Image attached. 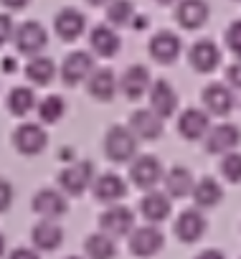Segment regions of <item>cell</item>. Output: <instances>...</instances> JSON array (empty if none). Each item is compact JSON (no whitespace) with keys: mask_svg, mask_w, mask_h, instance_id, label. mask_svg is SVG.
<instances>
[{"mask_svg":"<svg viewBox=\"0 0 241 259\" xmlns=\"http://www.w3.org/2000/svg\"><path fill=\"white\" fill-rule=\"evenodd\" d=\"M137 138L125 124H112L104 135V155L112 163H132L137 158Z\"/></svg>","mask_w":241,"mask_h":259,"instance_id":"6da1fadb","label":"cell"},{"mask_svg":"<svg viewBox=\"0 0 241 259\" xmlns=\"http://www.w3.org/2000/svg\"><path fill=\"white\" fill-rule=\"evenodd\" d=\"M130 181L140 191H155L165 181V170L155 155H137L130 163Z\"/></svg>","mask_w":241,"mask_h":259,"instance_id":"7a4b0ae2","label":"cell"},{"mask_svg":"<svg viewBox=\"0 0 241 259\" xmlns=\"http://www.w3.org/2000/svg\"><path fill=\"white\" fill-rule=\"evenodd\" d=\"M94 165L89 160H76L71 165H66L61 173H59V186H61V193L66 196H81L86 188H91L94 183Z\"/></svg>","mask_w":241,"mask_h":259,"instance_id":"3957f363","label":"cell"},{"mask_svg":"<svg viewBox=\"0 0 241 259\" xmlns=\"http://www.w3.org/2000/svg\"><path fill=\"white\" fill-rule=\"evenodd\" d=\"M99 231H104L112 239H122L135 231V213L125 203H112L99 216Z\"/></svg>","mask_w":241,"mask_h":259,"instance_id":"277c9868","label":"cell"},{"mask_svg":"<svg viewBox=\"0 0 241 259\" xmlns=\"http://www.w3.org/2000/svg\"><path fill=\"white\" fill-rule=\"evenodd\" d=\"M163 246H165V234H163L160 226H155V224L135 226V231L130 234V251H132L135 256H140V259L155 256Z\"/></svg>","mask_w":241,"mask_h":259,"instance_id":"5b68a950","label":"cell"},{"mask_svg":"<svg viewBox=\"0 0 241 259\" xmlns=\"http://www.w3.org/2000/svg\"><path fill=\"white\" fill-rule=\"evenodd\" d=\"M49 145V135L38 122H23L13 130V148L21 155H38Z\"/></svg>","mask_w":241,"mask_h":259,"instance_id":"8992f818","label":"cell"},{"mask_svg":"<svg viewBox=\"0 0 241 259\" xmlns=\"http://www.w3.org/2000/svg\"><path fill=\"white\" fill-rule=\"evenodd\" d=\"M203 140H206V150L211 155H226L241 145V130L233 122H221L208 130Z\"/></svg>","mask_w":241,"mask_h":259,"instance_id":"52a82bcc","label":"cell"},{"mask_svg":"<svg viewBox=\"0 0 241 259\" xmlns=\"http://www.w3.org/2000/svg\"><path fill=\"white\" fill-rule=\"evenodd\" d=\"M13 44H16V51L23 54V56H38L46 44H49V36H46V28L36 21H26L16 28L13 33Z\"/></svg>","mask_w":241,"mask_h":259,"instance_id":"ba28073f","label":"cell"},{"mask_svg":"<svg viewBox=\"0 0 241 259\" xmlns=\"http://www.w3.org/2000/svg\"><path fill=\"white\" fill-rule=\"evenodd\" d=\"M94 56L89 51H71L64 64H61V81L66 87H76L81 81H86L94 71Z\"/></svg>","mask_w":241,"mask_h":259,"instance_id":"9c48e42d","label":"cell"},{"mask_svg":"<svg viewBox=\"0 0 241 259\" xmlns=\"http://www.w3.org/2000/svg\"><path fill=\"white\" fill-rule=\"evenodd\" d=\"M201 99H203V107L208 114H216V117H226L231 114V109L236 107V97H233V89L223 81H213L208 84L203 92H201Z\"/></svg>","mask_w":241,"mask_h":259,"instance_id":"30bf717a","label":"cell"},{"mask_svg":"<svg viewBox=\"0 0 241 259\" xmlns=\"http://www.w3.org/2000/svg\"><path fill=\"white\" fill-rule=\"evenodd\" d=\"M208 130H211V117H208L206 109L188 107V109L180 112V117H178V133H180L183 140H188V143L203 140Z\"/></svg>","mask_w":241,"mask_h":259,"instance_id":"8fae6325","label":"cell"},{"mask_svg":"<svg viewBox=\"0 0 241 259\" xmlns=\"http://www.w3.org/2000/svg\"><path fill=\"white\" fill-rule=\"evenodd\" d=\"M150 84H153V79H150V69L142 66V64H132V66H127L125 74L119 76V92H122L130 102L142 99V97L150 92Z\"/></svg>","mask_w":241,"mask_h":259,"instance_id":"7c38bea8","label":"cell"},{"mask_svg":"<svg viewBox=\"0 0 241 259\" xmlns=\"http://www.w3.org/2000/svg\"><path fill=\"white\" fill-rule=\"evenodd\" d=\"M148 51H150V56H153L158 64L170 66V64L178 61V56H180V51H183V44H180V36H178V33H173V31H158V33L150 38Z\"/></svg>","mask_w":241,"mask_h":259,"instance_id":"4fadbf2b","label":"cell"},{"mask_svg":"<svg viewBox=\"0 0 241 259\" xmlns=\"http://www.w3.org/2000/svg\"><path fill=\"white\" fill-rule=\"evenodd\" d=\"M148 99H150V109L160 117V119H168L175 114L178 109V92L173 89V84L168 79H158L150 84V92H148Z\"/></svg>","mask_w":241,"mask_h":259,"instance_id":"5bb4252c","label":"cell"},{"mask_svg":"<svg viewBox=\"0 0 241 259\" xmlns=\"http://www.w3.org/2000/svg\"><path fill=\"white\" fill-rule=\"evenodd\" d=\"M127 127L132 130V135H135L137 140L155 143V140L163 135V130H165V119H160V117L148 107V109H135Z\"/></svg>","mask_w":241,"mask_h":259,"instance_id":"9a60e30c","label":"cell"},{"mask_svg":"<svg viewBox=\"0 0 241 259\" xmlns=\"http://www.w3.org/2000/svg\"><path fill=\"white\" fill-rule=\"evenodd\" d=\"M91 196L99 203H107V206L119 203L127 196V183H125L122 176H117V173H102L91 183Z\"/></svg>","mask_w":241,"mask_h":259,"instance_id":"2e32d148","label":"cell"},{"mask_svg":"<svg viewBox=\"0 0 241 259\" xmlns=\"http://www.w3.org/2000/svg\"><path fill=\"white\" fill-rule=\"evenodd\" d=\"M31 206H33V211H36L41 219H51V221L61 219V216L69 211L66 193H61V191H56V188H41V191H36Z\"/></svg>","mask_w":241,"mask_h":259,"instance_id":"e0dca14e","label":"cell"},{"mask_svg":"<svg viewBox=\"0 0 241 259\" xmlns=\"http://www.w3.org/2000/svg\"><path fill=\"white\" fill-rule=\"evenodd\" d=\"M188 61H190V66H193L198 74H211V71H216L218 64H221V49L216 46V41L201 38V41H196V44L190 46Z\"/></svg>","mask_w":241,"mask_h":259,"instance_id":"ac0fdd59","label":"cell"},{"mask_svg":"<svg viewBox=\"0 0 241 259\" xmlns=\"http://www.w3.org/2000/svg\"><path fill=\"white\" fill-rule=\"evenodd\" d=\"M208 16H211V8L206 0H178V6H175V21L185 31H196L206 26Z\"/></svg>","mask_w":241,"mask_h":259,"instance_id":"d6986e66","label":"cell"},{"mask_svg":"<svg viewBox=\"0 0 241 259\" xmlns=\"http://www.w3.org/2000/svg\"><path fill=\"white\" fill-rule=\"evenodd\" d=\"M206 229H208V224H206V219H203V213H201L198 208H185V211L175 219V226H173L175 236H178L183 244H196V241L206 234Z\"/></svg>","mask_w":241,"mask_h":259,"instance_id":"ffe728a7","label":"cell"},{"mask_svg":"<svg viewBox=\"0 0 241 259\" xmlns=\"http://www.w3.org/2000/svg\"><path fill=\"white\" fill-rule=\"evenodd\" d=\"M140 211H142V216L148 219V224H163L170 213H173V198L168 196V193H163V191H148L145 196H142V201H140Z\"/></svg>","mask_w":241,"mask_h":259,"instance_id":"44dd1931","label":"cell"},{"mask_svg":"<svg viewBox=\"0 0 241 259\" xmlns=\"http://www.w3.org/2000/svg\"><path fill=\"white\" fill-rule=\"evenodd\" d=\"M54 31L61 41H76L86 31V18L76 8H64L54 18Z\"/></svg>","mask_w":241,"mask_h":259,"instance_id":"7402d4cb","label":"cell"},{"mask_svg":"<svg viewBox=\"0 0 241 259\" xmlns=\"http://www.w3.org/2000/svg\"><path fill=\"white\" fill-rule=\"evenodd\" d=\"M31 239H33V246H36L38 251H56V249L64 244V229L59 226V221L41 219V221L33 226Z\"/></svg>","mask_w":241,"mask_h":259,"instance_id":"603a6c76","label":"cell"},{"mask_svg":"<svg viewBox=\"0 0 241 259\" xmlns=\"http://www.w3.org/2000/svg\"><path fill=\"white\" fill-rule=\"evenodd\" d=\"M89 46H91V54H97L102 59H112L122 49V38L117 36V31L112 26H94L89 33Z\"/></svg>","mask_w":241,"mask_h":259,"instance_id":"cb8c5ba5","label":"cell"},{"mask_svg":"<svg viewBox=\"0 0 241 259\" xmlns=\"http://www.w3.org/2000/svg\"><path fill=\"white\" fill-rule=\"evenodd\" d=\"M89 94L99 102H112L114 94L119 92V79L112 69H94L91 76L86 79Z\"/></svg>","mask_w":241,"mask_h":259,"instance_id":"d4e9b609","label":"cell"},{"mask_svg":"<svg viewBox=\"0 0 241 259\" xmlns=\"http://www.w3.org/2000/svg\"><path fill=\"white\" fill-rule=\"evenodd\" d=\"M190 198H193L196 208H213V206L221 203V198H223V188H221V183H218L216 178L206 176V178L196 181Z\"/></svg>","mask_w":241,"mask_h":259,"instance_id":"484cf974","label":"cell"},{"mask_svg":"<svg viewBox=\"0 0 241 259\" xmlns=\"http://www.w3.org/2000/svg\"><path fill=\"white\" fill-rule=\"evenodd\" d=\"M193 186H196V178L188 168L183 165H175L165 173V193L170 198H185L193 193Z\"/></svg>","mask_w":241,"mask_h":259,"instance_id":"4316f807","label":"cell"},{"mask_svg":"<svg viewBox=\"0 0 241 259\" xmlns=\"http://www.w3.org/2000/svg\"><path fill=\"white\" fill-rule=\"evenodd\" d=\"M26 76L31 84L36 87H49L56 76V64L49 56H31V61L26 64Z\"/></svg>","mask_w":241,"mask_h":259,"instance_id":"83f0119b","label":"cell"},{"mask_svg":"<svg viewBox=\"0 0 241 259\" xmlns=\"http://www.w3.org/2000/svg\"><path fill=\"white\" fill-rule=\"evenodd\" d=\"M84 249H86V259H114V254H117V244H114V239L107 236L104 231L89 234Z\"/></svg>","mask_w":241,"mask_h":259,"instance_id":"f1b7e54d","label":"cell"},{"mask_svg":"<svg viewBox=\"0 0 241 259\" xmlns=\"http://www.w3.org/2000/svg\"><path fill=\"white\" fill-rule=\"evenodd\" d=\"M36 94L31 87H13L8 94V112L16 117H26L33 107H36Z\"/></svg>","mask_w":241,"mask_h":259,"instance_id":"f546056e","label":"cell"},{"mask_svg":"<svg viewBox=\"0 0 241 259\" xmlns=\"http://www.w3.org/2000/svg\"><path fill=\"white\" fill-rule=\"evenodd\" d=\"M36 112H38V119H41L43 124H54V122H59V119L64 117L66 102H64V97H59V94H49V97H43V99L36 104Z\"/></svg>","mask_w":241,"mask_h":259,"instance_id":"4dcf8cb0","label":"cell"},{"mask_svg":"<svg viewBox=\"0 0 241 259\" xmlns=\"http://www.w3.org/2000/svg\"><path fill=\"white\" fill-rule=\"evenodd\" d=\"M135 16L137 13H135L132 0H112L107 6V21L112 26H132Z\"/></svg>","mask_w":241,"mask_h":259,"instance_id":"1f68e13d","label":"cell"},{"mask_svg":"<svg viewBox=\"0 0 241 259\" xmlns=\"http://www.w3.org/2000/svg\"><path fill=\"white\" fill-rule=\"evenodd\" d=\"M218 170H221V176H223L228 183H241V153L233 150V153L221 155Z\"/></svg>","mask_w":241,"mask_h":259,"instance_id":"d6a6232c","label":"cell"},{"mask_svg":"<svg viewBox=\"0 0 241 259\" xmlns=\"http://www.w3.org/2000/svg\"><path fill=\"white\" fill-rule=\"evenodd\" d=\"M226 49L233 56H241V18L228 23V28H226Z\"/></svg>","mask_w":241,"mask_h":259,"instance_id":"836d02e7","label":"cell"},{"mask_svg":"<svg viewBox=\"0 0 241 259\" xmlns=\"http://www.w3.org/2000/svg\"><path fill=\"white\" fill-rule=\"evenodd\" d=\"M16 33V23L8 13H0V46H6Z\"/></svg>","mask_w":241,"mask_h":259,"instance_id":"e575fe53","label":"cell"},{"mask_svg":"<svg viewBox=\"0 0 241 259\" xmlns=\"http://www.w3.org/2000/svg\"><path fill=\"white\" fill-rule=\"evenodd\" d=\"M11 203H13V186H11V181L0 178V213L8 211Z\"/></svg>","mask_w":241,"mask_h":259,"instance_id":"d590c367","label":"cell"},{"mask_svg":"<svg viewBox=\"0 0 241 259\" xmlns=\"http://www.w3.org/2000/svg\"><path fill=\"white\" fill-rule=\"evenodd\" d=\"M226 84L231 89H241V59L233 61L228 69H226Z\"/></svg>","mask_w":241,"mask_h":259,"instance_id":"8d00e7d4","label":"cell"},{"mask_svg":"<svg viewBox=\"0 0 241 259\" xmlns=\"http://www.w3.org/2000/svg\"><path fill=\"white\" fill-rule=\"evenodd\" d=\"M8 259H41V254H38V249H31V246H16L8 254Z\"/></svg>","mask_w":241,"mask_h":259,"instance_id":"74e56055","label":"cell"},{"mask_svg":"<svg viewBox=\"0 0 241 259\" xmlns=\"http://www.w3.org/2000/svg\"><path fill=\"white\" fill-rule=\"evenodd\" d=\"M0 3H3L8 11H23V8L31 3V0H0Z\"/></svg>","mask_w":241,"mask_h":259,"instance_id":"f35d334b","label":"cell"},{"mask_svg":"<svg viewBox=\"0 0 241 259\" xmlns=\"http://www.w3.org/2000/svg\"><path fill=\"white\" fill-rule=\"evenodd\" d=\"M196 259H226V254H223V251H218V249H203Z\"/></svg>","mask_w":241,"mask_h":259,"instance_id":"ab89813d","label":"cell"},{"mask_svg":"<svg viewBox=\"0 0 241 259\" xmlns=\"http://www.w3.org/2000/svg\"><path fill=\"white\" fill-rule=\"evenodd\" d=\"M86 3H89V6H97V8H102V6H109L112 0H86Z\"/></svg>","mask_w":241,"mask_h":259,"instance_id":"60d3db41","label":"cell"},{"mask_svg":"<svg viewBox=\"0 0 241 259\" xmlns=\"http://www.w3.org/2000/svg\"><path fill=\"white\" fill-rule=\"evenodd\" d=\"M3 254H6V236L0 234V259H3Z\"/></svg>","mask_w":241,"mask_h":259,"instance_id":"b9f144b4","label":"cell"},{"mask_svg":"<svg viewBox=\"0 0 241 259\" xmlns=\"http://www.w3.org/2000/svg\"><path fill=\"white\" fill-rule=\"evenodd\" d=\"M155 3H160V6H173V3H178V0H155Z\"/></svg>","mask_w":241,"mask_h":259,"instance_id":"7bdbcfd3","label":"cell"},{"mask_svg":"<svg viewBox=\"0 0 241 259\" xmlns=\"http://www.w3.org/2000/svg\"><path fill=\"white\" fill-rule=\"evenodd\" d=\"M66 259H81V256H66Z\"/></svg>","mask_w":241,"mask_h":259,"instance_id":"ee69618b","label":"cell"},{"mask_svg":"<svg viewBox=\"0 0 241 259\" xmlns=\"http://www.w3.org/2000/svg\"><path fill=\"white\" fill-rule=\"evenodd\" d=\"M238 3H241V0H238Z\"/></svg>","mask_w":241,"mask_h":259,"instance_id":"f6af8a7d","label":"cell"}]
</instances>
